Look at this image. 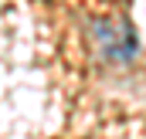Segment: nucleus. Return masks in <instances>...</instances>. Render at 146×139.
Here are the masks:
<instances>
[{
	"instance_id": "obj_1",
	"label": "nucleus",
	"mask_w": 146,
	"mask_h": 139,
	"mask_svg": "<svg viewBox=\"0 0 146 139\" xmlns=\"http://www.w3.org/2000/svg\"><path fill=\"white\" fill-rule=\"evenodd\" d=\"M95 34L102 41L106 54L115 61H129L136 54V34L126 21H95Z\"/></svg>"
}]
</instances>
